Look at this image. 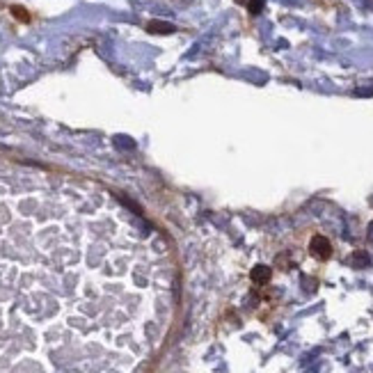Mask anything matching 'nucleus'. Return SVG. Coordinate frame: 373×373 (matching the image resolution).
<instances>
[{"instance_id": "nucleus-1", "label": "nucleus", "mask_w": 373, "mask_h": 373, "mask_svg": "<svg viewBox=\"0 0 373 373\" xmlns=\"http://www.w3.org/2000/svg\"><path fill=\"white\" fill-rule=\"evenodd\" d=\"M312 252H314V255H316L318 259H327V257H330V252H332L330 240L323 238V236H316V238L312 240Z\"/></svg>"}, {"instance_id": "nucleus-2", "label": "nucleus", "mask_w": 373, "mask_h": 373, "mask_svg": "<svg viewBox=\"0 0 373 373\" xmlns=\"http://www.w3.org/2000/svg\"><path fill=\"white\" fill-rule=\"evenodd\" d=\"M147 30L153 32V35H170V32H174L177 28H174L172 24H165V21H151Z\"/></svg>"}, {"instance_id": "nucleus-3", "label": "nucleus", "mask_w": 373, "mask_h": 373, "mask_svg": "<svg viewBox=\"0 0 373 373\" xmlns=\"http://www.w3.org/2000/svg\"><path fill=\"white\" fill-rule=\"evenodd\" d=\"M252 280H255L257 284H263L270 280V270L266 266H257L255 270H252Z\"/></svg>"}, {"instance_id": "nucleus-4", "label": "nucleus", "mask_w": 373, "mask_h": 373, "mask_svg": "<svg viewBox=\"0 0 373 373\" xmlns=\"http://www.w3.org/2000/svg\"><path fill=\"white\" fill-rule=\"evenodd\" d=\"M12 14H14L19 21H28V19H30V14L26 12L24 7H12Z\"/></svg>"}, {"instance_id": "nucleus-5", "label": "nucleus", "mask_w": 373, "mask_h": 373, "mask_svg": "<svg viewBox=\"0 0 373 373\" xmlns=\"http://www.w3.org/2000/svg\"><path fill=\"white\" fill-rule=\"evenodd\" d=\"M263 7V0H250V12L252 14H259Z\"/></svg>"}, {"instance_id": "nucleus-6", "label": "nucleus", "mask_w": 373, "mask_h": 373, "mask_svg": "<svg viewBox=\"0 0 373 373\" xmlns=\"http://www.w3.org/2000/svg\"><path fill=\"white\" fill-rule=\"evenodd\" d=\"M238 3H240V0H238Z\"/></svg>"}]
</instances>
